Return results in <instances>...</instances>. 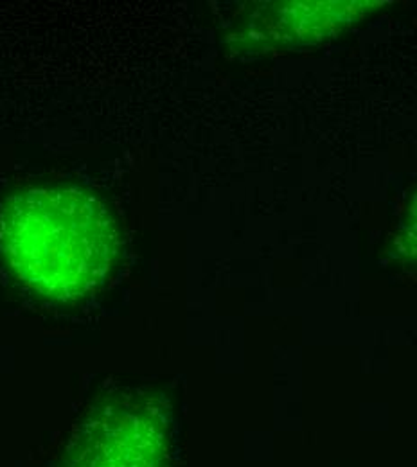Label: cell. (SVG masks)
<instances>
[{"label":"cell","mask_w":417,"mask_h":467,"mask_svg":"<svg viewBox=\"0 0 417 467\" xmlns=\"http://www.w3.org/2000/svg\"><path fill=\"white\" fill-rule=\"evenodd\" d=\"M110 211L76 187H35L0 207V250L11 270L38 292H87L118 250Z\"/></svg>","instance_id":"cell-1"},{"label":"cell","mask_w":417,"mask_h":467,"mask_svg":"<svg viewBox=\"0 0 417 467\" xmlns=\"http://www.w3.org/2000/svg\"><path fill=\"white\" fill-rule=\"evenodd\" d=\"M378 2H281L248 22V40L268 51H296L335 40L380 9Z\"/></svg>","instance_id":"cell-2"},{"label":"cell","mask_w":417,"mask_h":467,"mask_svg":"<svg viewBox=\"0 0 417 467\" xmlns=\"http://www.w3.org/2000/svg\"><path fill=\"white\" fill-rule=\"evenodd\" d=\"M392 252L398 259L417 265V191L400 220Z\"/></svg>","instance_id":"cell-3"}]
</instances>
